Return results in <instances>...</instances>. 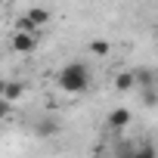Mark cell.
Listing matches in <instances>:
<instances>
[{
	"label": "cell",
	"mask_w": 158,
	"mask_h": 158,
	"mask_svg": "<svg viewBox=\"0 0 158 158\" xmlns=\"http://www.w3.org/2000/svg\"><path fill=\"white\" fill-rule=\"evenodd\" d=\"M0 96H3V81H0Z\"/></svg>",
	"instance_id": "obj_11"
},
{
	"label": "cell",
	"mask_w": 158,
	"mask_h": 158,
	"mask_svg": "<svg viewBox=\"0 0 158 158\" xmlns=\"http://www.w3.org/2000/svg\"><path fill=\"white\" fill-rule=\"evenodd\" d=\"M90 53H93V56H99V59H106V56L112 53V44H109V40H102V37H96V40H90Z\"/></svg>",
	"instance_id": "obj_8"
},
{
	"label": "cell",
	"mask_w": 158,
	"mask_h": 158,
	"mask_svg": "<svg viewBox=\"0 0 158 158\" xmlns=\"http://www.w3.org/2000/svg\"><path fill=\"white\" fill-rule=\"evenodd\" d=\"M136 87V81H133V68H127V71H121L118 77H115V90L118 93H130Z\"/></svg>",
	"instance_id": "obj_7"
},
{
	"label": "cell",
	"mask_w": 158,
	"mask_h": 158,
	"mask_svg": "<svg viewBox=\"0 0 158 158\" xmlns=\"http://www.w3.org/2000/svg\"><path fill=\"white\" fill-rule=\"evenodd\" d=\"M50 10H44V6H31V10H25L19 19H16V28L19 31H40V28H47L50 25Z\"/></svg>",
	"instance_id": "obj_2"
},
{
	"label": "cell",
	"mask_w": 158,
	"mask_h": 158,
	"mask_svg": "<svg viewBox=\"0 0 158 158\" xmlns=\"http://www.w3.org/2000/svg\"><path fill=\"white\" fill-rule=\"evenodd\" d=\"M3 3H10V0H0V6H3Z\"/></svg>",
	"instance_id": "obj_12"
},
{
	"label": "cell",
	"mask_w": 158,
	"mask_h": 158,
	"mask_svg": "<svg viewBox=\"0 0 158 158\" xmlns=\"http://www.w3.org/2000/svg\"><path fill=\"white\" fill-rule=\"evenodd\" d=\"M56 84H59V90L68 93V96L87 93V90H90V68H87L84 62H68V65L59 68Z\"/></svg>",
	"instance_id": "obj_1"
},
{
	"label": "cell",
	"mask_w": 158,
	"mask_h": 158,
	"mask_svg": "<svg viewBox=\"0 0 158 158\" xmlns=\"http://www.w3.org/2000/svg\"><path fill=\"white\" fill-rule=\"evenodd\" d=\"M127 158H155V149H152V143H139V146H133V152Z\"/></svg>",
	"instance_id": "obj_9"
},
{
	"label": "cell",
	"mask_w": 158,
	"mask_h": 158,
	"mask_svg": "<svg viewBox=\"0 0 158 158\" xmlns=\"http://www.w3.org/2000/svg\"><path fill=\"white\" fill-rule=\"evenodd\" d=\"M37 47H40V34L37 31H13V37H10V50L13 53H19V56H31V53H37Z\"/></svg>",
	"instance_id": "obj_3"
},
{
	"label": "cell",
	"mask_w": 158,
	"mask_h": 158,
	"mask_svg": "<svg viewBox=\"0 0 158 158\" xmlns=\"http://www.w3.org/2000/svg\"><path fill=\"white\" fill-rule=\"evenodd\" d=\"M22 96H25V84H22V81H3V99H6V102L16 106Z\"/></svg>",
	"instance_id": "obj_6"
},
{
	"label": "cell",
	"mask_w": 158,
	"mask_h": 158,
	"mask_svg": "<svg viewBox=\"0 0 158 158\" xmlns=\"http://www.w3.org/2000/svg\"><path fill=\"white\" fill-rule=\"evenodd\" d=\"M106 118H109V127H112V130H124V127L133 121V112L124 109V106H118V109H112Z\"/></svg>",
	"instance_id": "obj_4"
},
{
	"label": "cell",
	"mask_w": 158,
	"mask_h": 158,
	"mask_svg": "<svg viewBox=\"0 0 158 158\" xmlns=\"http://www.w3.org/2000/svg\"><path fill=\"white\" fill-rule=\"evenodd\" d=\"M6 118H13V102H6L0 96V121H6Z\"/></svg>",
	"instance_id": "obj_10"
},
{
	"label": "cell",
	"mask_w": 158,
	"mask_h": 158,
	"mask_svg": "<svg viewBox=\"0 0 158 158\" xmlns=\"http://www.w3.org/2000/svg\"><path fill=\"white\" fill-rule=\"evenodd\" d=\"M59 130H62L59 118H40V121L34 124V133H37L40 139H50V136H59Z\"/></svg>",
	"instance_id": "obj_5"
}]
</instances>
